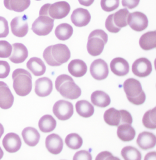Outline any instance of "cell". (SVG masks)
<instances>
[{
  "instance_id": "obj_1",
  "label": "cell",
  "mask_w": 156,
  "mask_h": 160,
  "mask_svg": "<svg viewBox=\"0 0 156 160\" xmlns=\"http://www.w3.org/2000/svg\"><path fill=\"white\" fill-rule=\"evenodd\" d=\"M43 56L49 65L60 66L68 61L71 52L66 45L57 44L47 47L44 50Z\"/></svg>"
},
{
  "instance_id": "obj_2",
  "label": "cell",
  "mask_w": 156,
  "mask_h": 160,
  "mask_svg": "<svg viewBox=\"0 0 156 160\" xmlns=\"http://www.w3.org/2000/svg\"><path fill=\"white\" fill-rule=\"evenodd\" d=\"M56 90L63 98L75 100L81 95V88L74 82L73 78L67 74H61L55 81Z\"/></svg>"
},
{
  "instance_id": "obj_3",
  "label": "cell",
  "mask_w": 156,
  "mask_h": 160,
  "mask_svg": "<svg viewBox=\"0 0 156 160\" xmlns=\"http://www.w3.org/2000/svg\"><path fill=\"white\" fill-rule=\"evenodd\" d=\"M13 88L16 93L20 97H25L32 89V77L31 73L22 68H17L12 74Z\"/></svg>"
},
{
  "instance_id": "obj_4",
  "label": "cell",
  "mask_w": 156,
  "mask_h": 160,
  "mask_svg": "<svg viewBox=\"0 0 156 160\" xmlns=\"http://www.w3.org/2000/svg\"><path fill=\"white\" fill-rule=\"evenodd\" d=\"M123 88L128 101L135 105H141L146 101V96L140 81L134 78L126 79Z\"/></svg>"
},
{
  "instance_id": "obj_5",
  "label": "cell",
  "mask_w": 156,
  "mask_h": 160,
  "mask_svg": "<svg viewBox=\"0 0 156 160\" xmlns=\"http://www.w3.org/2000/svg\"><path fill=\"white\" fill-rule=\"evenodd\" d=\"M108 36L102 29H95L92 31L88 38L87 50L90 55L96 57L103 52L105 45L107 43Z\"/></svg>"
},
{
  "instance_id": "obj_6",
  "label": "cell",
  "mask_w": 156,
  "mask_h": 160,
  "mask_svg": "<svg viewBox=\"0 0 156 160\" xmlns=\"http://www.w3.org/2000/svg\"><path fill=\"white\" fill-rule=\"evenodd\" d=\"M129 12L127 8L121 9L117 12L110 15L106 20V28L109 32L117 33L121 28L128 25L127 18Z\"/></svg>"
},
{
  "instance_id": "obj_7",
  "label": "cell",
  "mask_w": 156,
  "mask_h": 160,
  "mask_svg": "<svg viewBox=\"0 0 156 160\" xmlns=\"http://www.w3.org/2000/svg\"><path fill=\"white\" fill-rule=\"evenodd\" d=\"M104 118L107 124L113 126H119L124 123L131 124L133 121L132 116L129 112L125 110H117L113 108L105 112Z\"/></svg>"
},
{
  "instance_id": "obj_8",
  "label": "cell",
  "mask_w": 156,
  "mask_h": 160,
  "mask_svg": "<svg viewBox=\"0 0 156 160\" xmlns=\"http://www.w3.org/2000/svg\"><path fill=\"white\" fill-rule=\"evenodd\" d=\"M54 22V19L48 15H41L33 22L31 29L37 35L46 36L52 30Z\"/></svg>"
},
{
  "instance_id": "obj_9",
  "label": "cell",
  "mask_w": 156,
  "mask_h": 160,
  "mask_svg": "<svg viewBox=\"0 0 156 160\" xmlns=\"http://www.w3.org/2000/svg\"><path fill=\"white\" fill-rule=\"evenodd\" d=\"M46 4L48 15L54 19H62L66 17L70 12V5L65 1Z\"/></svg>"
},
{
  "instance_id": "obj_10",
  "label": "cell",
  "mask_w": 156,
  "mask_h": 160,
  "mask_svg": "<svg viewBox=\"0 0 156 160\" xmlns=\"http://www.w3.org/2000/svg\"><path fill=\"white\" fill-rule=\"evenodd\" d=\"M53 112L55 116L60 120H67L73 115V106L68 101L59 100L56 102L54 105Z\"/></svg>"
},
{
  "instance_id": "obj_11",
  "label": "cell",
  "mask_w": 156,
  "mask_h": 160,
  "mask_svg": "<svg viewBox=\"0 0 156 160\" xmlns=\"http://www.w3.org/2000/svg\"><path fill=\"white\" fill-rule=\"evenodd\" d=\"M127 23L130 28L137 32L145 30L149 25L147 16L140 12L129 13L127 18Z\"/></svg>"
},
{
  "instance_id": "obj_12",
  "label": "cell",
  "mask_w": 156,
  "mask_h": 160,
  "mask_svg": "<svg viewBox=\"0 0 156 160\" xmlns=\"http://www.w3.org/2000/svg\"><path fill=\"white\" fill-rule=\"evenodd\" d=\"M90 72L92 76L96 80H104L109 75L108 65L104 60L98 59L91 64Z\"/></svg>"
},
{
  "instance_id": "obj_13",
  "label": "cell",
  "mask_w": 156,
  "mask_h": 160,
  "mask_svg": "<svg viewBox=\"0 0 156 160\" xmlns=\"http://www.w3.org/2000/svg\"><path fill=\"white\" fill-rule=\"evenodd\" d=\"M153 71L152 63L147 58L136 59L132 66V71L134 75L140 78L149 76Z\"/></svg>"
},
{
  "instance_id": "obj_14",
  "label": "cell",
  "mask_w": 156,
  "mask_h": 160,
  "mask_svg": "<svg viewBox=\"0 0 156 160\" xmlns=\"http://www.w3.org/2000/svg\"><path fill=\"white\" fill-rule=\"evenodd\" d=\"M27 16L14 18L11 22L10 25L12 34L17 37H24L28 33V25Z\"/></svg>"
},
{
  "instance_id": "obj_15",
  "label": "cell",
  "mask_w": 156,
  "mask_h": 160,
  "mask_svg": "<svg viewBox=\"0 0 156 160\" xmlns=\"http://www.w3.org/2000/svg\"><path fill=\"white\" fill-rule=\"evenodd\" d=\"M2 145L8 152L13 153L18 152L22 146V141L19 135L14 132L7 133L2 140Z\"/></svg>"
},
{
  "instance_id": "obj_16",
  "label": "cell",
  "mask_w": 156,
  "mask_h": 160,
  "mask_svg": "<svg viewBox=\"0 0 156 160\" xmlns=\"http://www.w3.org/2000/svg\"><path fill=\"white\" fill-rule=\"evenodd\" d=\"M90 12L87 9L78 8L74 10L71 17L72 23L76 27H82L87 26L91 20Z\"/></svg>"
},
{
  "instance_id": "obj_17",
  "label": "cell",
  "mask_w": 156,
  "mask_h": 160,
  "mask_svg": "<svg viewBox=\"0 0 156 160\" xmlns=\"http://www.w3.org/2000/svg\"><path fill=\"white\" fill-rule=\"evenodd\" d=\"M14 100V98L6 83L0 81V108L4 110L10 108Z\"/></svg>"
},
{
  "instance_id": "obj_18",
  "label": "cell",
  "mask_w": 156,
  "mask_h": 160,
  "mask_svg": "<svg viewBox=\"0 0 156 160\" xmlns=\"http://www.w3.org/2000/svg\"><path fill=\"white\" fill-rule=\"evenodd\" d=\"M52 90V81L50 78L42 77L38 78L35 81V92L39 97H47L51 94Z\"/></svg>"
},
{
  "instance_id": "obj_19",
  "label": "cell",
  "mask_w": 156,
  "mask_h": 160,
  "mask_svg": "<svg viewBox=\"0 0 156 160\" xmlns=\"http://www.w3.org/2000/svg\"><path fill=\"white\" fill-rule=\"evenodd\" d=\"M12 53L9 60L14 63H21L24 62L28 57V50L23 44L14 43L12 45Z\"/></svg>"
},
{
  "instance_id": "obj_20",
  "label": "cell",
  "mask_w": 156,
  "mask_h": 160,
  "mask_svg": "<svg viewBox=\"0 0 156 160\" xmlns=\"http://www.w3.org/2000/svg\"><path fill=\"white\" fill-rule=\"evenodd\" d=\"M46 146L50 153L58 155L62 151L63 142L59 135L56 133H52L46 138Z\"/></svg>"
},
{
  "instance_id": "obj_21",
  "label": "cell",
  "mask_w": 156,
  "mask_h": 160,
  "mask_svg": "<svg viewBox=\"0 0 156 160\" xmlns=\"http://www.w3.org/2000/svg\"><path fill=\"white\" fill-rule=\"evenodd\" d=\"M110 67L111 71L117 76H125L129 72V63L122 58L113 59L110 64Z\"/></svg>"
},
{
  "instance_id": "obj_22",
  "label": "cell",
  "mask_w": 156,
  "mask_h": 160,
  "mask_svg": "<svg viewBox=\"0 0 156 160\" xmlns=\"http://www.w3.org/2000/svg\"><path fill=\"white\" fill-rule=\"evenodd\" d=\"M136 143L141 149L145 151L152 149L156 146V136L152 132H142L138 135Z\"/></svg>"
},
{
  "instance_id": "obj_23",
  "label": "cell",
  "mask_w": 156,
  "mask_h": 160,
  "mask_svg": "<svg viewBox=\"0 0 156 160\" xmlns=\"http://www.w3.org/2000/svg\"><path fill=\"white\" fill-rule=\"evenodd\" d=\"M22 135L25 143L30 147L36 146L41 138V135L38 130L31 127L24 128L22 132Z\"/></svg>"
},
{
  "instance_id": "obj_24",
  "label": "cell",
  "mask_w": 156,
  "mask_h": 160,
  "mask_svg": "<svg viewBox=\"0 0 156 160\" xmlns=\"http://www.w3.org/2000/svg\"><path fill=\"white\" fill-rule=\"evenodd\" d=\"M68 69L72 76L80 78L87 73L88 67L86 63L81 60L74 59L69 64Z\"/></svg>"
},
{
  "instance_id": "obj_25",
  "label": "cell",
  "mask_w": 156,
  "mask_h": 160,
  "mask_svg": "<svg viewBox=\"0 0 156 160\" xmlns=\"http://www.w3.org/2000/svg\"><path fill=\"white\" fill-rule=\"evenodd\" d=\"M27 68L35 76H41L46 72V68L45 63L40 58L33 57L31 58L27 63Z\"/></svg>"
},
{
  "instance_id": "obj_26",
  "label": "cell",
  "mask_w": 156,
  "mask_h": 160,
  "mask_svg": "<svg viewBox=\"0 0 156 160\" xmlns=\"http://www.w3.org/2000/svg\"><path fill=\"white\" fill-rule=\"evenodd\" d=\"M118 127L117 134L120 140L124 142H129L134 139L136 131L131 124L124 123Z\"/></svg>"
},
{
  "instance_id": "obj_27",
  "label": "cell",
  "mask_w": 156,
  "mask_h": 160,
  "mask_svg": "<svg viewBox=\"0 0 156 160\" xmlns=\"http://www.w3.org/2000/svg\"><path fill=\"white\" fill-rule=\"evenodd\" d=\"M140 47L145 51L155 48L156 47V31H149L142 35L139 40Z\"/></svg>"
},
{
  "instance_id": "obj_28",
  "label": "cell",
  "mask_w": 156,
  "mask_h": 160,
  "mask_svg": "<svg viewBox=\"0 0 156 160\" xmlns=\"http://www.w3.org/2000/svg\"><path fill=\"white\" fill-rule=\"evenodd\" d=\"M30 0H4V5L5 8L16 12L24 11L30 6Z\"/></svg>"
},
{
  "instance_id": "obj_29",
  "label": "cell",
  "mask_w": 156,
  "mask_h": 160,
  "mask_svg": "<svg viewBox=\"0 0 156 160\" xmlns=\"http://www.w3.org/2000/svg\"><path fill=\"white\" fill-rule=\"evenodd\" d=\"M91 100L95 106L101 108L108 107L111 102L110 96L101 91H96L93 92L91 95Z\"/></svg>"
},
{
  "instance_id": "obj_30",
  "label": "cell",
  "mask_w": 156,
  "mask_h": 160,
  "mask_svg": "<svg viewBox=\"0 0 156 160\" xmlns=\"http://www.w3.org/2000/svg\"><path fill=\"white\" fill-rule=\"evenodd\" d=\"M76 110L80 116L85 118H90L95 112L94 106L86 100L78 101L76 104Z\"/></svg>"
},
{
  "instance_id": "obj_31",
  "label": "cell",
  "mask_w": 156,
  "mask_h": 160,
  "mask_svg": "<svg viewBox=\"0 0 156 160\" xmlns=\"http://www.w3.org/2000/svg\"><path fill=\"white\" fill-rule=\"evenodd\" d=\"M56 119L51 115H45L39 122V127L41 132H50L53 131L56 126Z\"/></svg>"
},
{
  "instance_id": "obj_32",
  "label": "cell",
  "mask_w": 156,
  "mask_h": 160,
  "mask_svg": "<svg viewBox=\"0 0 156 160\" xmlns=\"http://www.w3.org/2000/svg\"><path fill=\"white\" fill-rule=\"evenodd\" d=\"M73 33L72 26L67 23H63L57 26L55 34L58 39L65 41L71 37Z\"/></svg>"
},
{
  "instance_id": "obj_33",
  "label": "cell",
  "mask_w": 156,
  "mask_h": 160,
  "mask_svg": "<svg viewBox=\"0 0 156 160\" xmlns=\"http://www.w3.org/2000/svg\"><path fill=\"white\" fill-rule=\"evenodd\" d=\"M121 156L125 160H141L142 154L139 150L133 146H128L123 148Z\"/></svg>"
},
{
  "instance_id": "obj_34",
  "label": "cell",
  "mask_w": 156,
  "mask_h": 160,
  "mask_svg": "<svg viewBox=\"0 0 156 160\" xmlns=\"http://www.w3.org/2000/svg\"><path fill=\"white\" fill-rule=\"evenodd\" d=\"M65 143L69 148L72 150H77L81 148L83 144V139L77 133L68 134L65 139Z\"/></svg>"
},
{
  "instance_id": "obj_35",
  "label": "cell",
  "mask_w": 156,
  "mask_h": 160,
  "mask_svg": "<svg viewBox=\"0 0 156 160\" xmlns=\"http://www.w3.org/2000/svg\"><path fill=\"white\" fill-rule=\"evenodd\" d=\"M156 108H154L144 114L143 118V125L149 129H156Z\"/></svg>"
},
{
  "instance_id": "obj_36",
  "label": "cell",
  "mask_w": 156,
  "mask_h": 160,
  "mask_svg": "<svg viewBox=\"0 0 156 160\" xmlns=\"http://www.w3.org/2000/svg\"><path fill=\"white\" fill-rule=\"evenodd\" d=\"M100 5L103 10L111 12L119 7V0H101Z\"/></svg>"
},
{
  "instance_id": "obj_37",
  "label": "cell",
  "mask_w": 156,
  "mask_h": 160,
  "mask_svg": "<svg viewBox=\"0 0 156 160\" xmlns=\"http://www.w3.org/2000/svg\"><path fill=\"white\" fill-rule=\"evenodd\" d=\"M12 46L6 41H0V58H9L12 52Z\"/></svg>"
},
{
  "instance_id": "obj_38",
  "label": "cell",
  "mask_w": 156,
  "mask_h": 160,
  "mask_svg": "<svg viewBox=\"0 0 156 160\" xmlns=\"http://www.w3.org/2000/svg\"><path fill=\"white\" fill-rule=\"evenodd\" d=\"M9 33V30L7 21L5 18L0 16V38L7 37Z\"/></svg>"
},
{
  "instance_id": "obj_39",
  "label": "cell",
  "mask_w": 156,
  "mask_h": 160,
  "mask_svg": "<svg viewBox=\"0 0 156 160\" xmlns=\"http://www.w3.org/2000/svg\"><path fill=\"white\" fill-rule=\"evenodd\" d=\"M10 66L5 61H0V78H6L9 74Z\"/></svg>"
},
{
  "instance_id": "obj_40",
  "label": "cell",
  "mask_w": 156,
  "mask_h": 160,
  "mask_svg": "<svg viewBox=\"0 0 156 160\" xmlns=\"http://www.w3.org/2000/svg\"><path fill=\"white\" fill-rule=\"evenodd\" d=\"M73 159L74 160H92V156L91 153L88 151L81 150L76 153L73 157Z\"/></svg>"
},
{
  "instance_id": "obj_41",
  "label": "cell",
  "mask_w": 156,
  "mask_h": 160,
  "mask_svg": "<svg viewBox=\"0 0 156 160\" xmlns=\"http://www.w3.org/2000/svg\"><path fill=\"white\" fill-rule=\"evenodd\" d=\"M96 160H120L118 158L114 157L111 153L107 151L101 152L96 157Z\"/></svg>"
},
{
  "instance_id": "obj_42",
  "label": "cell",
  "mask_w": 156,
  "mask_h": 160,
  "mask_svg": "<svg viewBox=\"0 0 156 160\" xmlns=\"http://www.w3.org/2000/svg\"><path fill=\"white\" fill-rule=\"evenodd\" d=\"M140 0H122V5L124 7L132 9L138 6Z\"/></svg>"
},
{
  "instance_id": "obj_43",
  "label": "cell",
  "mask_w": 156,
  "mask_h": 160,
  "mask_svg": "<svg viewBox=\"0 0 156 160\" xmlns=\"http://www.w3.org/2000/svg\"><path fill=\"white\" fill-rule=\"evenodd\" d=\"M95 0H78L79 3L81 5L85 7L90 6L91 5L93 4Z\"/></svg>"
},
{
  "instance_id": "obj_44",
  "label": "cell",
  "mask_w": 156,
  "mask_h": 160,
  "mask_svg": "<svg viewBox=\"0 0 156 160\" xmlns=\"http://www.w3.org/2000/svg\"><path fill=\"white\" fill-rule=\"evenodd\" d=\"M4 132V128L3 125L0 123V139L3 134Z\"/></svg>"
},
{
  "instance_id": "obj_45",
  "label": "cell",
  "mask_w": 156,
  "mask_h": 160,
  "mask_svg": "<svg viewBox=\"0 0 156 160\" xmlns=\"http://www.w3.org/2000/svg\"><path fill=\"white\" fill-rule=\"evenodd\" d=\"M3 151H2V148H1V147H0V160H1V159L3 158Z\"/></svg>"
},
{
  "instance_id": "obj_46",
  "label": "cell",
  "mask_w": 156,
  "mask_h": 160,
  "mask_svg": "<svg viewBox=\"0 0 156 160\" xmlns=\"http://www.w3.org/2000/svg\"><path fill=\"white\" fill-rule=\"evenodd\" d=\"M36 1H41V0H36Z\"/></svg>"
}]
</instances>
